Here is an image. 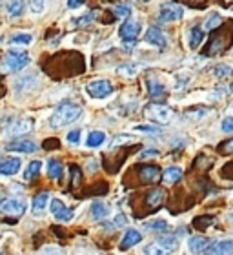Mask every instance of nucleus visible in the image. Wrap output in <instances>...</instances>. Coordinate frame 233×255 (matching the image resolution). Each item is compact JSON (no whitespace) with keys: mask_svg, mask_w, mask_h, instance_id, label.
I'll list each match as a JSON object with an SVG mask.
<instances>
[{"mask_svg":"<svg viewBox=\"0 0 233 255\" xmlns=\"http://www.w3.org/2000/svg\"><path fill=\"white\" fill-rule=\"evenodd\" d=\"M82 115V108L75 102H62L58 104V108L53 112V115L49 117V126L51 128H64L73 124L77 119Z\"/></svg>","mask_w":233,"mask_h":255,"instance_id":"1","label":"nucleus"},{"mask_svg":"<svg viewBox=\"0 0 233 255\" xmlns=\"http://www.w3.org/2000/svg\"><path fill=\"white\" fill-rule=\"evenodd\" d=\"M27 64H29V53L22 51V49H11V51H7V55H5L4 66L9 69V71H15V73L16 71H22Z\"/></svg>","mask_w":233,"mask_h":255,"instance_id":"2","label":"nucleus"},{"mask_svg":"<svg viewBox=\"0 0 233 255\" xmlns=\"http://www.w3.org/2000/svg\"><path fill=\"white\" fill-rule=\"evenodd\" d=\"M26 212V202L16 197H7L4 201H0V213L9 215V217H20Z\"/></svg>","mask_w":233,"mask_h":255,"instance_id":"3","label":"nucleus"},{"mask_svg":"<svg viewBox=\"0 0 233 255\" xmlns=\"http://www.w3.org/2000/svg\"><path fill=\"white\" fill-rule=\"evenodd\" d=\"M86 91H88V95L93 97V99H106V97H110L113 93V84L106 79L91 80L90 84L86 86Z\"/></svg>","mask_w":233,"mask_h":255,"instance_id":"4","label":"nucleus"},{"mask_svg":"<svg viewBox=\"0 0 233 255\" xmlns=\"http://www.w3.org/2000/svg\"><path fill=\"white\" fill-rule=\"evenodd\" d=\"M146 113L153 119L155 123H160V124L170 123L171 117H173V112L168 106H162V104H149L146 108Z\"/></svg>","mask_w":233,"mask_h":255,"instance_id":"5","label":"nucleus"},{"mask_svg":"<svg viewBox=\"0 0 233 255\" xmlns=\"http://www.w3.org/2000/svg\"><path fill=\"white\" fill-rule=\"evenodd\" d=\"M140 31H142L140 22L126 20L120 26V29H118V35H120V38L124 40V42H133V40H137V37L140 35Z\"/></svg>","mask_w":233,"mask_h":255,"instance_id":"6","label":"nucleus"},{"mask_svg":"<svg viewBox=\"0 0 233 255\" xmlns=\"http://www.w3.org/2000/svg\"><path fill=\"white\" fill-rule=\"evenodd\" d=\"M184 16V7L179 4H168L164 5L159 13V20L160 22H175V20H180Z\"/></svg>","mask_w":233,"mask_h":255,"instance_id":"7","label":"nucleus"},{"mask_svg":"<svg viewBox=\"0 0 233 255\" xmlns=\"http://www.w3.org/2000/svg\"><path fill=\"white\" fill-rule=\"evenodd\" d=\"M51 213H53V217L57 219V221H62V223H69L75 215L73 210L66 206L60 199H53V201H51Z\"/></svg>","mask_w":233,"mask_h":255,"instance_id":"8","label":"nucleus"},{"mask_svg":"<svg viewBox=\"0 0 233 255\" xmlns=\"http://www.w3.org/2000/svg\"><path fill=\"white\" fill-rule=\"evenodd\" d=\"M20 159L18 157H9V159H4L0 160V175H16L18 171H20Z\"/></svg>","mask_w":233,"mask_h":255,"instance_id":"9","label":"nucleus"},{"mask_svg":"<svg viewBox=\"0 0 233 255\" xmlns=\"http://www.w3.org/2000/svg\"><path fill=\"white\" fill-rule=\"evenodd\" d=\"M7 151H15V153H33L37 151V144L33 140H15V142L7 144Z\"/></svg>","mask_w":233,"mask_h":255,"instance_id":"10","label":"nucleus"},{"mask_svg":"<svg viewBox=\"0 0 233 255\" xmlns=\"http://www.w3.org/2000/svg\"><path fill=\"white\" fill-rule=\"evenodd\" d=\"M33 128V121L27 117L16 119L15 123L9 126V135H24V133H29Z\"/></svg>","mask_w":233,"mask_h":255,"instance_id":"11","label":"nucleus"},{"mask_svg":"<svg viewBox=\"0 0 233 255\" xmlns=\"http://www.w3.org/2000/svg\"><path fill=\"white\" fill-rule=\"evenodd\" d=\"M146 40L149 44H153L157 48H164L166 44H168V38L162 31H160L159 27H149L148 31H146Z\"/></svg>","mask_w":233,"mask_h":255,"instance_id":"12","label":"nucleus"},{"mask_svg":"<svg viewBox=\"0 0 233 255\" xmlns=\"http://www.w3.org/2000/svg\"><path fill=\"white\" fill-rule=\"evenodd\" d=\"M49 199H51V195H49L48 191H42V193H38L35 199H33V215H42L44 212H46V208H48L49 204Z\"/></svg>","mask_w":233,"mask_h":255,"instance_id":"13","label":"nucleus"},{"mask_svg":"<svg viewBox=\"0 0 233 255\" xmlns=\"http://www.w3.org/2000/svg\"><path fill=\"white\" fill-rule=\"evenodd\" d=\"M206 254H233V241H217L208 245Z\"/></svg>","mask_w":233,"mask_h":255,"instance_id":"14","label":"nucleus"},{"mask_svg":"<svg viewBox=\"0 0 233 255\" xmlns=\"http://www.w3.org/2000/svg\"><path fill=\"white\" fill-rule=\"evenodd\" d=\"M208 245H210V241H208L204 235H193V237H190V241H188V248H190V252H193V254H202V252L208 248Z\"/></svg>","mask_w":233,"mask_h":255,"instance_id":"15","label":"nucleus"},{"mask_svg":"<svg viewBox=\"0 0 233 255\" xmlns=\"http://www.w3.org/2000/svg\"><path fill=\"white\" fill-rule=\"evenodd\" d=\"M142 241V235L138 234L137 230H127L126 234H124V237H122V243H120V248L122 250H127V248H131V246L138 245Z\"/></svg>","mask_w":233,"mask_h":255,"instance_id":"16","label":"nucleus"},{"mask_svg":"<svg viewBox=\"0 0 233 255\" xmlns=\"http://www.w3.org/2000/svg\"><path fill=\"white\" fill-rule=\"evenodd\" d=\"M5 9H7V15L11 18H18L24 13V9H26V4H24V0H7Z\"/></svg>","mask_w":233,"mask_h":255,"instance_id":"17","label":"nucleus"},{"mask_svg":"<svg viewBox=\"0 0 233 255\" xmlns=\"http://www.w3.org/2000/svg\"><path fill=\"white\" fill-rule=\"evenodd\" d=\"M91 215H93V219H97V221H104V219H108V215H110V206H108L106 202H101V201L93 202Z\"/></svg>","mask_w":233,"mask_h":255,"instance_id":"18","label":"nucleus"},{"mask_svg":"<svg viewBox=\"0 0 233 255\" xmlns=\"http://www.w3.org/2000/svg\"><path fill=\"white\" fill-rule=\"evenodd\" d=\"M106 142V133L104 131H91L86 138V146L88 148H99Z\"/></svg>","mask_w":233,"mask_h":255,"instance_id":"19","label":"nucleus"},{"mask_svg":"<svg viewBox=\"0 0 233 255\" xmlns=\"http://www.w3.org/2000/svg\"><path fill=\"white\" fill-rule=\"evenodd\" d=\"M202 42H204V31H202L201 27H191L190 37H188V44H190V48L197 49Z\"/></svg>","mask_w":233,"mask_h":255,"instance_id":"20","label":"nucleus"},{"mask_svg":"<svg viewBox=\"0 0 233 255\" xmlns=\"http://www.w3.org/2000/svg\"><path fill=\"white\" fill-rule=\"evenodd\" d=\"M159 175H160V170L157 166H142V168H140V179L146 182L157 181Z\"/></svg>","mask_w":233,"mask_h":255,"instance_id":"21","label":"nucleus"},{"mask_svg":"<svg viewBox=\"0 0 233 255\" xmlns=\"http://www.w3.org/2000/svg\"><path fill=\"white\" fill-rule=\"evenodd\" d=\"M40 168H42V162H40V160H33V162H29L26 171H24V179H26V181L37 179V177L40 175Z\"/></svg>","mask_w":233,"mask_h":255,"instance_id":"22","label":"nucleus"},{"mask_svg":"<svg viewBox=\"0 0 233 255\" xmlns=\"http://www.w3.org/2000/svg\"><path fill=\"white\" fill-rule=\"evenodd\" d=\"M48 175L51 177V179H57V181H60V179H62L64 168H62V164H60L58 160L51 159L48 162Z\"/></svg>","mask_w":233,"mask_h":255,"instance_id":"23","label":"nucleus"},{"mask_svg":"<svg viewBox=\"0 0 233 255\" xmlns=\"http://www.w3.org/2000/svg\"><path fill=\"white\" fill-rule=\"evenodd\" d=\"M157 243H159L162 248H166L168 252L177 250V246H179V239H177L175 235H160Z\"/></svg>","mask_w":233,"mask_h":255,"instance_id":"24","label":"nucleus"},{"mask_svg":"<svg viewBox=\"0 0 233 255\" xmlns=\"http://www.w3.org/2000/svg\"><path fill=\"white\" fill-rule=\"evenodd\" d=\"M33 42V35L31 33H15L11 37V44L13 46H29Z\"/></svg>","mask_w":233,"mask_h":255,"instance_id":"25","label":"nucleus"},{"mask_svg":"<svg viewBox=\"0 0 233 255\" xmlns=\"http://www.w3.org/2000/svg\"><path fill=\"white\" fill-rule=\"evenodd\" d=\"M180 177H182V170H180V168H177V166H171V168L164 170V182H168V184H173V182H177Z\"/></svg>","mask_w":233,"mask_h":255,"instance_id":"26","label":"nucleus"},{"mask_svg":"<svg viewBox=\"0 0 233 255\" xmlns=\"http://www.w3.org/2000/svg\"><path fill=\"white\" fill-rule=\"evenodd\" d=\"M148 91H149V95L151 97H160V95H164V84H160L159 80H153V79H149L148 80Z\"/></svg>","mask_w":233,"mask_h":255,"instance_id":"27","label":"nucleus"},{"mask_svg":"<svg viewBox=\"0 0 233 255\" xmlns=\"http://www.w3.org/2000/svg\"><path fill=\"white\" fill-rule=\"evenodd\" d=\"M162 199H164V191L160 190V188H157V190H153L148 195V204L151 208H157L162 202Z\"/></svg>","mask_w":233,"mask_h":255,"instance_id":"28","label":"nucleus"},{"mask_svg":"<svg viewBox=\"0 0 233 255\" xmlns=\"http://www.w3.org/2000/svg\"><path fill=\"white\" fill-rule=\"evenodd\" d=\"M93 18H95V13H93V11H90V13H86V15L79 16V18H73V20H71V24H73L75 27H84V26H88V24H91V22H93Z\"/></svg>","mask_w":233,"mask_h":255,"instance_id":"29","label":"nucleus"},{"mask_svg":"<svg viewBox=\"0 0 233 255\" xmlns=\"http://www.w3.org/2000/svg\"><path fill=\"white\" fill-rule=\"evenodd\" d=\"M116 71H118V75H122V77H135L138 68L135 64H122L120 68H116Z\"/></svg>","mask_w":233,"mask_h":255,"instance_id":"30","label":"nucleus"},{"mask_svg":"<svg viewBox=\"0 0 233 255\" xmlns=\"http://www.w3.org/2000/svg\"><path fill=\"white\" fill-rule=\"evenodd\" d=\"M46 0H29V9H31V13H35V15H40V13H44L46 11Z\"/></svg>","mask_w":233,"mask_h":255,"instance_id":"31","label":"nucleus"},{"mask_svg":"<svg viewBox=\"0 0 233 255\" xmlns=\"http://www.w3.org/2000/svg\"><path fill=\"white\" fill-rule=\"evenodd\" d=\"M146 226H148L149 230H153V232H168V223L166 221H160V219H157V221H151V223H146Z\"/></svg>","mask_w":233,"mask_h":255,"instance_id":"32","label":"nucleus"},{"mask_svg":"<svg viewBox=\"0 0 233 255\" xmlns=\"http://www.w3.org/2000/svg\"><path fill=\"white\" fill-rule=\"evenodd\" d=\"M131 7L129 5H126V4H120V5H116L115 9H113V13H115L118 18H127V16L131 15Z\"/></svg>","mask_w":233,"mask_h":255,"instance_id":"33","label":"nucleus"},{"mask_svg":"<svg viewBox=\"0 0 233 255\" xmlns=\"http://www.w3.org/2000/svg\"><path fill=\"white\" fill-rule=\"evenodd\" d=\"M221 24H223V18H221V16H219L217 13H213V15L206 20L204 27H206V29H215V27H219Z\"/></svg>","mask_w":233,"mask_h":255,"instance_id":"34","label":"nucleus"},{"mask_svg":"<svg viewBox=\"0 0 233 255\" xmlns=\"http://www.w3.org/2000/svg\"><path fill=\"white\" fill-rule=\"evenodd\" d=\"M215 75H217V77H221V79H223V77H232L233 68H232V66H224V64H221V66H217V68H215Z\"/></svg>","mask_w":233,"mask_h":255,"instance_id":"35","label":"nucleus"},{"mask_svg":"<svg viewBox=\"0 0 233 255\" xmlns=\"http://www.w3.org/2000/svg\"><path fill=\"white\" fill-rule=\"evenodd\" d=\"M144 254H170V252L166 250V248H162V246L159 245V243H155V245H151V246H148L146 250H144Z\"/></svg>","mask_w":233,"mask_h":255,"instance_id":"36","label":"nucleus"},{"mask_svg":"<svg viewBox=\"0 0 233 255\" xmlns=\"http://www.w3.org/2000/svg\"><path fill=\"white\" fill-rule=\"evenodd\" d=\"M68 142L71 146H77L80 142V129H73V131L68 133Z\"/></svg>","mask_w":233,"mask_h":255,"instance_id":"37","label":"nucleus"},{"mask_svg":"<svg viewBox=\"0 0 233 255\" xmlns=\"http://www.w3.org/2000/svg\"><path fill=\"white\" fill-rule=\"evenodd\" d=\"M131 140H133V137H129V135H116L115 142L112 144V148H115V146H120V144L131 142Z\"/></svg>","mask_w":233,"mask_h":255,"instance_id":"38","label":"nucleus"},{"mask_svg":"<svg viewBox=\"0 0 233 255\" xmlns=\"http://www.w3.org/2000/svg\"><path fill=\"white\" fill-rule=\"evenodd\" d=\"M120 224H126V217H124V215H118V217H116L113 223H108L106 228L108 230H115V228H118Z\"/></svg>","mask_w":233,"mask_h":255,"instance_id":"39","label":"nucleus"},{"mask_svg":"<svg viewBox=\"0 0 233 255\" xmlns=\"http://www.w3.org/2000/svg\"><path fill=\"white\" fill-rule=\"evenodd\" d=\"M135 131H138V133H159L160 128H157V126H135Z\"/></svg>","mask_w":233,"mask_h":255,"instance_id":"40","label":"nucleus"},{"mask_svg":"<svg viewBox=\"0 0 233 255\" xmlns=\"http://www.w3.org/2000/svg\"><path fill=\"white\" fill-rule=\"evenodd\" d=\"M157 155H160L159 149H144L142 153L138 155V159H151V157H157Z\"/></svg>","mask_w":233,"mask_h":255,"instance_id":"41","label":"nucleus"},{"mask_svg":"<svg viewBox=\"0 0 233 255\" xmlns=\"http://www.w3.org/2000/svg\"><path fill=\"white\" fill-rule=\"evenodd\" d=\"M223 131L233 133V117H226L223 121Z\"/></svg>","mask_w":233,"mask_h":255,"instance_id":"42","label":"nucleus"},{"mask_svg":"<svg viewBox=\"0 0 233 255\" xmlns=\"http://www.w3.org/2000/svg\"><path fill=\"white\" fill-rule=\"evenodd\" d=\"M86 0H68V5L71 7V9H77V7H80V5H84Z\"/></svg>","mask_w":233,"mask_h":255,"instance_id":"43","label":"nucleus"},{"mask_svg":"<svg viewBox=\"0 0 233 255\" xmlns=\"http://www.w3.org/2000/svg\"><path fill=\"white\" fill-rule=\"evenodd\" d=\"M224 151H226V153H233V138L228 144H224Z\"/></svg>","mask_w":233,"mask_h":255,"instance_id":"44","label":"nucleus"},{"mask_svg":"<svg viewBox=\"0 0 233 255\" xmlns=\"http://www.w3.org/2000/svg\"><path fill=\"white\" fill-rule=\"evenodd\" d=\"M40 252H60L58 248H42Z\"/></svg>","mask_w":233,"mask_h":255,"instance_id":"45","label":"nucleus"},{"mask_svg":"<svg viewBox=\"0 0 233 255\" xmlns=\"http://www.w3.org/2000/svg\"><path fill=\"white\" fill-rule=\"evenodd\" d=\"M230 90H232V91H233V82H232V84H230Z\"/></svg>","mask_w":233,"mask_h":255,"instance_id":"46","label":"nucleus"},{"mask_svg":"<svg viewBox=\"0 0 233 255\" xmlns=\"http://www.w3.org/2000/svg\"><path fill=\"white\" fill-rule=\"evenodd\" d=\"M142 2H149V0H142Z\"/></svg>","mask_w":233,"mask_h":255,"instance_id":"47","label":"nucleus"},{"mask_svg":"<svg viewBox=\"0 0 233 255\" xmlns=\"http://www.w3.org/2000/svg\"><path fill=\"white\" fill-rule=\"evenodd\" d=\"M232 219H233V215H232Z\"/></svg>","mask_w":233,"mask_h":255,"instance_id":"48","label":"nucleus"}]
</instances>
